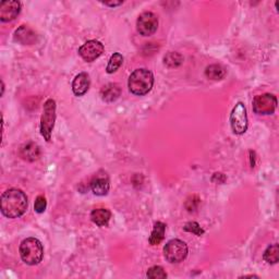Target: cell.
I'll list each match as a JSON object with an SVG mask.
<instances>
[{"label":"cell","instance_id":"obj_1","mask_svg":"<svg viewBox=\"0 0 279 279\" xmlns=\"http://www.w3.org/2000/svg\"><path fill=\"white\" fill-rule=\"evenodd\" d=\"M27 209V197L20 189H9L2 195V213L7 218H19Z\"/></svg>","mask_w":279,"mask_h":279},{"label":"cell","instance_id":"obj_2","mask_svg":"<svg viewBox=\"0 0 279 279\" xmlns=\"http://www.w3.org/2000/svg\"><path fill=\"white\" fill-rule=\"evenodd\" d=\"M154 85V75L147 69H137L134 70L129 81H128V86H129L130 92L134 95L143 96L150 92Z\"/></svg>","mask_w":279,"mask_h":279},{"label":"cell","instance_id":"obj_3","mask_svg":"<svg viewBox=\"0 0 279 279\" xmlns=\"http://www.w3.org/2000/svg\"><path fill=\"white\" fill-rule=\"evenodd\" d=\"M21 259L27 265H37L43 260L44 247L41 241L36 238H26L20 245Z\"/></svg>","mask_w":279,"mask_h":279},{"label":"cell","instance_id":"obj_4","mask_svg":"<svg viewBox=\"0 0 279 279\" xmlns=\"http://www.w3.org/2000/svg\"><path fill=\"white\" fill-rule=\"evenodd\" d=\"M56 122V102L47 100L44 104L43 115L41 118V134L47 142L51 140V133Z\"/></svg>","mask_w":279,"mask_h":279},{"label":"cell","instance_id":"obj_5","mask_svg":"<svg viewBox=\"0 0 279 279\" xmlns=\"http://www.w3.org/2000/svg\"><path fill=\"white\" fill-rule=\"evenodd\" d=\"M164 255L169 263L182 262L188 256V245L179 239L170 240L164 247Z\"/></svg>","mask_w":279,"mask_h":279},{"label":"cell","instance_id":"obj_6","mask_svg":"<svg viewBox=\"0 0 279 279\" xmlns=\"http://www.w3.org/2000/svg\"><path fill=\"white\" fill-rule=\"evenodd\" d=\"M230 126L235 134H243L247 130L246 109L242 103H238L230 114Z\"/></svg>","mask_w":279,"mask_h":279},{"label":"cell","instance_id":"obj_7","mask_svg":"<svg viewBox=\"0 0 279 279\" xmlns=\"http://www.w3.org/2000/svg\"><path fill=\"white\" fill-rule=\"evenodd\" d=\"M277 108L276 96L269 93L255 96L253 100V110L258 115H273Z\"/></svg>","mask_w":279,"mask_h":279},{"label":"cell","instance_id":"obj_8","mask_svg":"<svg viewBox=\"0 0 279 279\" xmlns=\"http://www.w3.org/2000/svg\"><path fill=\"white\" fill-rule=\"evenodd\" d=\"M158 27V18L153 12H143L137 21L138 32L143 36L153 35Z\"/></svg>","mask_w":279,"mask_h":279},{"label":"cell","instance_id":"obj_9","mask_svg":"<svg viewBox=\"0 0 279 279\" xmlns=\"http://www.w3.org/2000/svg\"><path fill=\"white\" fill-rule=\"evenodd\" d=\"M104 45L99 41H87L79 48V55L85 60L86 63H93L97 58H100L104 52Z\"/></svg>","mask_w":279,"mask_h":279},{"label":"cell","instance_id":"obj_10","mask_svg":"<svg viewBox=\"0 0 279 279\" xmlns=\"http://www.w3.org/2000/svg\"><path fill=\"white\" fill-rule=\"evenodd\" d=\"M21 11V3L17 0H9L0 4V20L10 22L16 19Z\"/></svg>","mask_w":279,"mask_h":279},{"label":"cell","instance_id":"obj_11","mask_svg":"<svg viewBox=\"0 0 279 279\" xmlns=\"http://www.w3.org/2000/svg\"><path fill=\"white\" fill-rule=\"evenodd\" d=\"M109 178L106 173H97L94 178L90 180V189L93 193L99 197H104L109 191Z\"/></svg>","mask_w":279,"mask_h":279},{"label":"cell","instance_id":"obj_12","mask_svg":"<svg viewBox=\"0 0 279 279\" xmlns=\"http://www.w3.org/2000/svg\"><path fill=\"white\" fill-rule=\"evenodd\" d=\"M37 35L32 28L26 25H21L14 33V41L22 45H32L36 42Z\"/></svg>","mask_w":279,"mask_h":279},{"label":"cell","instance_id":"obj_13","mask_svg":"<svg viewBox=\"0 0 279 279\" xmlns=\"http://www.w3.org/2000/svg\"><path fill=\"white\" fill-rule=\"evenodd\" d=\"M89 84H90V81H89V75L87 73L82 72L78 74L72 82V90L74 95L77 96L84 95L89 88Z\"/></svg>","mask_w":279,"mask_h":279},{"label":"cell","instance_id":"obj_14","mask_svg":"<svg viewBox=\"0 0 279 279\" xmlns=\"http://www.w3.org/2000/svg\"><path fill=\"white\" fill-rule=\"evenodd\" d=\"M121 94V88L116 83H109L101 89L102 100L106 103H112L119 99Z\"/></svg>","mask_w":279,"mask_h":279},{"label":"cell","instance_id":"obj_15","mask_svg":"<svg viewBox=\"0 0 279 279\" xmlns=\"http://www.w3.org/2000/svg\"><path fill=\"white\" fill-rule=\"evenodd\" d=\"M41 155L40 147L37 146L34 143H27V144L23 145L20 149V156L23 158V160L27 162H34Z\"/></svg>","mask_w":279,"mask_h":279},{"label":"cell","instance_id":"obj_16","mask_svg":"<svg viewBox=\"0 0 279 279\" xmlns=\"http://www.w3.org/2000/svg\"><path fill=\"white\" fill-rule=\"evenodd\" d=\"M111 217V213L107 208H96L90 213V220L100 227L107 226Z\"/></svg>","mask_w":279,"mask_h":279},{"label":"cell","instance_id":"obj_17","mask_svg":"<svg viewBox=\"0 0 279 279\" xmlns=\"http://www.w3.org/2000/svg\"><path fill=\"white\" fill-rule=\"evenodd\" d=\"M166 232V225L162 222H157L154 225V228L149 237V243L152 245H158L165 238Z\"/></svg>","mask_w":279,"mask_h":279},{"label":"cell","instance_id":"obj_18","mask_svg":"<svg viewBox=\"0 0 279 279\" xmlns=\"http://www.w3.org/2000/svg\"><path fill=\"white\" fill-rule=\"evenodd\" d=\"M205 75L210 80L221 81L225 78L226 69L221 65H210L206 68Z\"/></svg>","mask_w":279,"mask_h":279},{"label":"cell","instance_id":"obj_19","mask_svg":"<svg viewBox=\"0 0 279 279\" xmlns=\"http://www.w3.org/2000/svg\"><path fill=\"white\" fill-rule=\"evenodd\" d=\"M182 63L183 57L176 51H169L168 54H166V56L164 57V64L168 68H177Z\"/></svg>","mask_w":279,"mask_h":279},{"label":"cell","instance_id":"obj_20","mask_svg":"<svg viewBox=\"0 0 279 279\" xmlns=\"http://www.w3.org/2000/svg\"><path fill=\"white\" fill-rule=\"evenodd\" d=\"M263 259L268 264H276L279 261V246L277 243L269 245L264 252Z\"/></svg>","mask_w":279,"mask_h":279},{"label":"cell","instance_id":"obj_21","mask_svg":"<svg viewBox=\"0 0 279 279\" xmlns=\"http://www.w3.org/2000/svg\"><path fill=\"white\" fill-rule=\"evenodd\" d=\"M123 63V57L121 54H119V52H115L114 55H112L109 59L108 61V65H107V68H106V71L107 73L111 74L116 72L120 67H121Z\"/></svg>","mask_w":279,"mask_h":279},{"label":"cell","instance_id":"obj_22","mask_svg":"<svg viewBox=\"0 0 279 279\" xmlns=\"http://www.w3.org/2000/svg\"><path fill=\"white\" fill-rule=\"evenodd\" d=\"M146 276L150 279H163L167 277V273L162 266H153L147 270Z\"/></svg>","mask_w":279,"mask_h":279},{"label":"cell","instance_id":"obj_23","mask_svg":"<svg viewBox=\"0 0 279 279\" xmlns=\"http://www.w3.org/2000/svg\"><path fill=\"white\" fill-rule=\"evenodd\" d=\"M183 230L188 231V232L194 233V235H197V236L204 235V230H203L201 228V226L198 223H195V222H190V223L185 224V226L183 227Z\"/></svg>","mask_w":279,"mask_h":279},{"label":"cell","instance_id":"obj_24","mask_svg":"<svg viewBox=\"0 0 279 279\" xmlns=\"http://www.w3.org/2000/svg\"><path fill=\"white\" fill-rule=\"evenodd\" d=\"M47 206V202L45 197L43 195H40V197H37V199L35 200V204H34V209L36 213L42 214L45 212V209H46Z\"/></svg>","mask_w":279,"mask_h":279},{"label":"cell","instance_id":"obj_25","mask_svg":"<svg viewBox=\"0 0 279 279\" xmlns=\"http://www.w3.org/2000/svg\"><path fill=\"white\" fill-rule=\"evenodd\" d=\"M200 199L197 197V195H193V197H190L185 202V207L189 212H194L195 209L198 208L200 204Z\"/></svg>","mask_w":279,"mask_h":279},{"label":"cell","instance_id":"obj_26","mask_svg":"<svg viewBox=\"0 0 279 279\" xmlns=\"http://www.w3.org/2000/svg\"><path fill=\"white\" fill-rule=\"evenodd\" d=\"M105 6H109V7H117V6H120V5H122L123 2H121V0H120V2H105L103 3Z\"/></svg>","mask_w":279,"mask_h":279}]
</instances>
